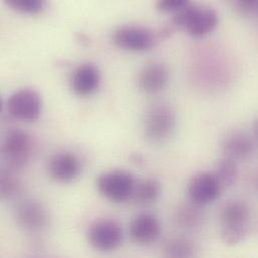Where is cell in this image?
Here are the masks:
<instances>
[{
  "instance_id": "1",
  "label": "cell",
  "mask_w": 258,
  "mask_h": 258,
  "mask_svg": "<svg viewBox=\"0 0 258 258\" xmlns=\"http://www.w3.org/2000/svg\"><path fill=\"white\" fill-rule=\"evenodd\" d=\"M250 220L249 206L241 200L226 203L220 213V235L222 241L229 246L242 242L247 233Z\"/></svg>"
},
{
  "instance_id": "2",
  "label": "cell",
  "mask_w": 258,
  "mask_h": 258,
  "mask_svg": "<svg viewBox=\"0 0 258 258\" xmlns=\"http://www.w3.org/2000/svg\"><path fill=\"white\" fill-rule=\"evenodd\" d=\"M218 21V14L214 9L190 2L174 14L173 26L185 30L193 37H204L217 27Z\"/></svg>"
},
{
  "instance_id": "3",
  "label": "cell",
  "mask_w": 258,
  "mask_h": 258,
  "mask_svg": "<svg viewBox=\"0 0 258 258\" xmlns=\"http://www.w3.org/2000/svg\"><path fill=\"white\" fill-rule=\"evenodd\" d=\"M176 126L177 117L174 109L169 105H156L146 114L144 137L149 144L161 146L174 136Z\"/></svg>"
},
{
  "instance_id": "4",
  "label": "cell",
  "mask_w": 258,
  "mask_h": 258,
  "mask_svg": "<svg viewBox=\"0 0 258 258\" xmlns=\"http://www.w3.org/2000/svg\"><path fill=\"white\" fill-rule=\"evenodd\" d=\"M134 185L132 174L122 169L103 172L96 181L100 194L113 203H122L131 199Z\"/></svg>"
},
{
  "instance_id": "5",
  "label": "cell",
  "mask_w": 258,
  "mask_h": 258,
  "mask_svg": "<svg viewBox=\"0 0 258 258\" xmlns=\"http://www.w3.org/2000/svg\"><path fill=\"white\" fill-rule=\"evenodd\" d=\"M33 142L28 133L20 129L9 131L2 145V155L9 170H21L29 163Z\"/></svg>"
},
{
  "instance_id": "6",
  "label": "cell",
  "mask_w": 258,
  "mask_h": 258,
  "mask_svg": "<svg viewBox=\"0 0 258 258\" xmlns=\"http://www.w3.org/2000/svg\"><path fill=\"white\" fill-rule=\"evenodd\" d=\"M87 237L94 249L100 252H112L122 245L124 232L117 221L103 219L91 224L87 232Z\"/></svg>"
},
{
  "instance_id": "7",
  "label": "cell",
  "mask_w": 258,
  "mask_h": 258,
  "mask_svg": "<svg viewBox=\"0 0 258 258\" xmlns=\"http://www.w3.org/2000/svg\"><path fill=\"white\" fill-rule=\"evenodd\" d=\"M6 110L13 119L23 122L36 121L42 110V101L37 92L22 89L13 93L6 102Z\"/></svg>"
},
{
  "instance_id": "8",
  "label": "cell",
  "mask_w": 258,
  "mask_h": 258,
  "mask_svg": "<svg viewBox=\"0 0 258 258\" xmlns=\"http://www.w3.org/2000/svg\"><path fill=\"white\" fill-rule=\"evenodd\" d=\"M114 44L128 51H147L156 44V35L154 32L140 25H121L113 32Z\"/></svg>"
},
{
  "instance_id": "9",
  "label": "cell",
  "mask_w": 258,
  "mask_h": 258,
  "mask_svg": "<svg viewBox=\"0 0 258 258\" xmlns=\"http://www.w3.org/2000/svg\"><path fill=\"white\" fill-rule=\"evenodd\" d=\"M14 217L17 225L29 233H38L48 224V213L45 207L33 199H26L18 203Z\"/></svg>"
},
{
  "instance_id": "10",
  "label": "cell",
  "mask_w": 258,
  "mask_h": 258,
  "mask_svg": "<svg viewBox=\"0 0 258 258\" xmlns=\"http://www.w3.org/2000/svg\"><path fill=\"white\" fill-rule=\"evenodd\" d=\"M221 191V185L214 174L210 172H200L196 174L188 185L190 202L201 207L216 201Z\"/></svg>"
},
{
  "instance_id": "11",
  "label": "cell",
  "mask_w": 258,
  "mask_h": 258,
  "mask_svg": "<svg viewBox=\"0 0 258 258\" xmlns=\"http://www.w3.org/2000/svg\"><path fill=\"white\" fill-rule=\"evenodd\" d=\"M81 172V161L71 152L55 153L47 162L48 176L57 183H71L80 176Z\"/></svg>"
},
{
  "instance_id": "12",
  "label": "cell",
  "mask_w": 258,
  "mask_h": 258,
  "mask_svg": "<svg viewBox=\"0 0 258 258\" xmlns=\"http://www.w3.org/2000/svg\"><path fill=\"white\" fill-rule=\"evenodd\" d=\"M170 72L166 64L151 61L143 67L138 75L139 89L148 95H155L163 91L169 83Z\"/></svg>"
},
{
  "instance_id": "13",
  "label": "cell",
  "mask_w": 258,
  "mask_h": 258,
  "mask_svg": "<svg viewBox=\"0 0 258 258\" xmlns=\"http://www.w3.org/2000/svg\"><path fill=\"white\" fill-rule=\"evenodd\" d=\"M161 223L151 213H141L130 223L129 232L132 240L143 246L153 244L161 234Z\"/></svg>"
},
{
  "instance_id": "14",
  "label": "cell",
  "mask_w": 258,
  "mask_h": 258,
  "mask_svg": "<svg viewBox=\"0 0 258 258\" xmlns=\"http://www.w3.org/2000/svg\"><path fill=\"white\" fill-rule=\"evenodd\" d=\"M101 73L98 67L91 62L80 64L72 74L71 89L79 97L93 95L100 86Z\"/></svg>"
},
{
  "instance_id": "15",
  "label": "cell",
  "mask_w": 258,
  "mask_h": 258,
  "mask_svg": "<svg viewBox=\"0 0 258 258\" xmlns=\"http://www.w3.org/2000/svg\"><path fill=\"white\" fill-rule=\"evenodd\" d=\"M221 147L224 157L237 162L250 157L254 149V144L246 133L235 131L224 138Z\"/></svg>"
},
{
  "instance_id": "16",
  "label": "cell",
  "mask_w": 258,
  "mask_h": 258,
  "mask_svg": "<svg viewBox=\"0 0 258 258\" xmlns=\"http://www.w3.org/2000/svg\"><path fill=\"white\" fill-rule=\"evenodd\" d=\"M162 194L161 183L153 178L135 181L131 199L138 205H149L156 202Z\"/></svg>"
},
{
  "instance_id": "17",
  "label": "cell",
  "mask_w": 258,
  "mask_h": 258,
  "mask_svg": "<svg viewBox=\"0 0 258 258\" xmlns=\"http://www.w3.org/2000/svg\"><path fill=\"white\" fill-rule=\"evenodd\" d=\"M161 255L162 258H197L198 250L190 239L173 237L164 243Z\"/></svg>"
},
{
  "instance_id": "18",
  "label": "cell",
  "mask_w": 258,
  "mask_h": 258,
  "mask_svg": "<svg viewBox=\"0 0 258 258\" xmlns=\"http://www.w3.org/2000/svg\"><path fill=\"white\" fill-rule=\"evenodd\" d=\"M204 217V212L201 209V206L191 202L179 207L175 219L180 227L185 229H194L203 223Z\"/></svg>"
},
{
  "instance_id": "19",
  "label": "cell",
  "mask_w": 258,
  "mask_h": 258,
  "mask_svg": "<svg viewBox=\"0 0 258 258\" xmlns=\"http://www.w3.org/2000/svg\"><path fill=\"white\" fill-rule=\"evenodd\" d=\"M213 174L218 180L222 189L229 188L235 184L238 177L237 162L223 157L216 163Z\"/></svg>"
},
{
  "instance_id": "20",
  "label": "cell",
  "mask_w": 258,
  "mask_h": 258,
  "mask_svg": "<svg viewBox=\"0 0 258 258\" xmlns=\"http://www.w3.org/2000/svg\"><path fill=\"white\" fill-rule=\"evenodd\" d=\"M1 197L6 200L16 198L22 192V184L9 169H3L0 174Z\"/></svg>"
},
{
  "instance_id": "21",
  "label": "cell",
  "mask_w": 258,
  "mask_h": 258,
  "mask_svg": "<svg viewBox=\"0 0 258 258\" xmlns=\"http://www.w3.org/2000/svg\"><path fill=\"white\" fill-rule=\"evenodd\" d=\"M4 2L16 12L31 15L40 13L45 5V2L40 0H5Z\"/></svg>"
},
{
  "instance_id": "22",
  "label": "cell",
  "mask_w": 258,
  "mask_h": 258,
  "mask_svg": "<svg viewBox=\"0 0 258 258\" xmlns=\"http://www.w3.org/2000/svg\"><path fill=\"white\" fill-rule=\"evenodd\" d=\"M189 3L190 1L188 0H160L156 3V8L164 13L176 14Z\"/></svg>"
},
{
  "instance_id": "23",
  "label": "cell",
  "mask_w": 258,
  "mask_h": 258,
  "mask_svg": "<svg viewBox=\"0 0 258 258\" xmlns=\"http://www.w3.org/2000/svg\"><path fill=\"white\" fill-rule=\"evenodd\" d=\"M234 5L237 12L242 16H251L258 13V0H237Z\"/></svg>"
},
{
  "instance_id": "24",
  "label": "cell",
  "mask_w": 258,
  "mask_h": 258,
  "mask_svg": "<svg viewBox=\"0 0 258 258\" xmlns=\"http://www.w3.org/2000/svg\"><path fill=\"white\" fill-rule=\"evenodd\" d=\"M131 159H132L133 163H135L136 165H142V164H144V158H143V156H142L140 153L133 154V156H132Z\"/></svg>"
},
{
  "instance_id": "25",
  "label": "cell",
  "mask_w": 258,
  "mask_h": 258,
  "mask_svg": "<svg viewBox=\"0 0 258 258\" xmlns=\"http://www.w3.org/2000/svg\"><path fill=\"white\" fill-rule=\"evenodd\" d=\"M254 133H255V135H256V137L258 138V118L256 119V121L254 122Z\"/></svg>"
},
{
  "instance_id": "26",
  "label": "cell",
  "mask_w": 258,
  "mask_h": 258,
  "mask_svg": "<svg viewBox=\"0 0 258 258\" xmlns=\"http://www.w3.org/2000/svg\"><path fill=\"white\" fill-rule=\"evenodd\" d=\"M38 258H45V257H38Z\"/></svg>"
}]
</instances>
